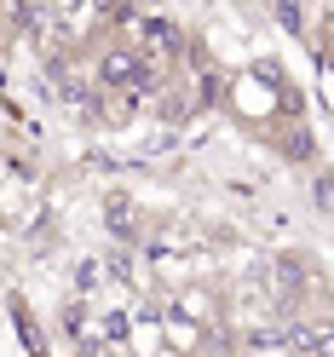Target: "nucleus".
I'll use <instances>...</instances> for the list:
<instances>
[{
    "label": "nucleus",
    "instance_id": "nucleus-1",
    "mask_svg": "<svg viewBox=\"0 0 334 357\" xmlns=\"http://www.w3.org/2000/svg\"><path fill=\"white\" fill-rule=\"evenodd\" d=\"M93 75H98L104 86H139L150 70H144V52H139V47H104L98 63H93Z\"/></svg>",
    "mask_w": 334,
    "mask_h": 357
},
{
    "label": "nucleus",
    "instance_id": "nucleus-2",
    "mask_svg": "<svg viewBox=\"0 0 334 357\" xmlns=\"http://www.w3.org/2000/svg\"><path fill=\"white\" fill-rule=\"evenodd\" d=\"M288 346L300 357H334V317L328 323H288Z\"/></svg>",
    "mask_w": 334,
    "mask_h": 357
},
{
    "label": "nucleus",
    "instance_id": "nucleus-3",
    "mask_svg": "<svg viewBox=\"0 0 334 357\" xmlns=\"http://www.w3.org/2000/svg\"><path fill=\"white\" fill-rule=\"evenodd\" d=\"M104 213H109V231H116V236H132V208H127V196H121V190H109V196H104Z\"/></svg>",
    "mask_w": 334,
    "mask_h": 357
},
{
    "label": "nucleus",
    "instance_id": "nucleus-4",
    "mask_svg": "<svg viewBox=\"0 0 334 357\" xmlns=\"http://www.w3.org/2000/svg\"><path fill=\"white\" fill-rule=\"evenodd\" d=\"M311 196H317V208H323V213H334V173H317Z\"/></svg>",
    "mask_w": 334,
    "mask_h": 357
}]
</instances>
